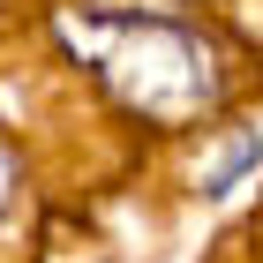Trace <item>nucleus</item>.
<instances>
[{
  "mask_svg": "<svg viewBox=\"0 0 263 263\" xmlns=\"http://www.w3.org/2000/svg\"><path fill=\"white\" fill-rule=\"evenodd\" d=\"M68 45L105 76L113 98H128L136 113H196L211 90H218V68H211V45L188 30L181 15L165 8H68L61 15Z\"/></svg>",
  "mask_w": 263,
  "mask_h": 263,
  "instance_id": "f257e3e1",
  "label": "nucleus"
},
{
  "mask_svg": "<svg viewBox=\"0 0 263 263\" xmlns=\"http://www.w3.org/2000/svg\"><path fill=\"white\" fill-rule=\"evenodd\" d=\"M248 165H263V143H256V136H241V143H233V151H226L218 165H211V173H203V196H226V188L241 181Z\"/></svg>",
  "mask_w": 263,
  "mask_h": 263,
  "instance_id": "f03ea898",
  "label": "nucleus"
},
{
  "mask_svg": "<svg viewBox=\"0 0 263 263\" xmlns=\"http://www.w3.org/2000/svg\"><path fill=\"white\" fill-rule=\"evenodd\" d=\"M8 181H15V173H8V151H0V203H8Z\"/></svg>",
  "mask_w": 263,
  "mask_h": 263,
  "instance_id": "7ed1b4c3",
  "label": "nucleus"
}]
</instances>
